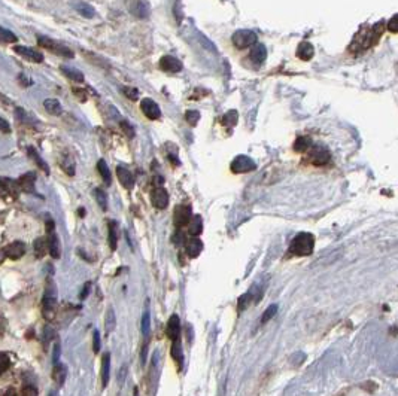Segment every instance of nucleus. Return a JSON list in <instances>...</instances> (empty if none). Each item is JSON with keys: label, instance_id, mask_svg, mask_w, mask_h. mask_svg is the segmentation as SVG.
Wrapping results in <instances>:
<instances>
[{"label": "nucleus", "instance_id": "f257e3e1", "mask_svg": "<svg viewBox=\"0 0 398 396\" xmlns=\"http://www.w3.org/2000/svg\"><path fill=\"white\" fill-rule=\"evenodd\" d=\"M386 29V23L385 21H379L373 26H364L359 29V32L355 35L354 40L351 42L349 45V51L352 54H359L362 51H367L370 49L371 46H374L380 36L383 35Z\"/></svg>", "mask_w": 398, "mask_h": 396}, {"label": "nucleus", "instance_id": "f03ea898", "mask_svg": "<svg viewBox=\"0 0 398 396\" xmlns=\"http://www.w3.org/2000/svg\"><path fill=\"white\" fill-rule=\"evenodd\" d=\"M315 248V237L310 232H300L294 237L289 246V253L294 256H309Z\"/></svg>", "mask_w": 398, "mask_h": 396}, {"label": "nucleus", "instance_id": "7ed1b4c3", "mask_svg": "<svg viewBox=\"0 0 398 396\" xmlns=\"http://www.w3.org/2000/svg\"><path fill=\"white\" fill-rule=\"evenodd\" d=\"M57 302H58L57 286H55L54 280L49 277V279H46L45 293H43V299H42V311H43V318L45 319L51 321L54 318Z\"/></svg>", "mask_w": 398, "mask_h": 396}, {"label": "nucleus", "instance_id": "20e7f679", "mask_svg": "<svg viewBox=\"0 0 398 396\" xmlns=\"http://www.w3.org/2000/svg\"><path fill=\"white\" fill-rule=\"evenodd\" d=\"M38 43L40 48H45L51 52H54L55 55H60V57H66V58H72L73 57V51L70 48H67L66 45L57 42V40H52V39H48L45 36H39L38 37Z\"/></svg>", "mask_w": 398, "mask_h": 396}, {"label": "nucleus", "instance_id": "39448f33", "mask_svg": "<svg viewBox=\"0 0 398 396\" xmlns=\"http://www.w3.org/2000/svg\"><path fill=\"white\" fill-rule=\"evenodd\" d=\"M46 234H48V253L54 258L58 259L61 256V251H60V242L58 237L55 234V225L54 220L51 217L46 219Z\"/></svg>", "mask_w": 398, "mask_h": 396}, {"label": "nucleus", "instance_id": "423d86ee", "mask_svg": "<svg viewBox=\"0 0 398 396\" xmlns=\"http://www.w3.org/2000/svg\"><path fill=\"white\" fill-rule=\"evenodd\" d=\"M233 43L239 49H245L249 46H255L257 43V35L251 30H237L233 35Z\"/></svg>", "mask_w": 398, "mask_h": 396}, {"label": "nucleus", "instance_id": "0eeeda50", "mask_svg": "<svg viewBox=\"0 0 398 396\" xmlns=\"http://www.w3.org/2000/svg\"><path fill=\"white\" fill-rule=\"evenodd\" d=\"M231 172L233 173H237V175H240V173H249V172H254L257 169V164L254 160H251L249 156L246 155H239L236 156L233 163H231Z\"/></svg>", "mask_w": 398, "mask_h": 396}, {"label": "nucleus", "instance_id": "6e6552de", "mask_svg": "<svg viewBox=\"0 0 398 396\" xmlns=\"http://www.w3.org/2000/svg\"><path fill=\"white\" fill-rule=\"evenodd\" d=\"M309 160H310V163H312L313 166L321 167V166H325V164L330 163V160H331V153H330V150H328L327 147H324V146H316V147H313V149L310 150V153H309Z\"/></svg>", "mask_w": 398, "mask_h": 396}, {"label": "nucleus", "instance_id": "1a4fd4ad", "mask_svg": "<svg viewBox=\"0 0 398 396\" xmlns=\"http://www.w3.org/2000/svg\"><path fill=\"white\" fill-rule=\"evenodd\" d=\"M140 109L143 112V115L151 119V121H155V119H160L161 118V110H160V106H158L154 100L151 99H143L140 102Z\"/></svg>", "mask_w": 398, "mask_h": 396}, {"label": "nucleus", "instance_id": "9d476101", "mask_svg": "<svg viewBox=\"0 0 398 396\" xmlns=\"http://www.w3.org/2000/svg\"><path fill=\"white\" fill-rule=\"evenodd\" d=\"M193 217V212H191V207L190 206H178L175 209V225L178 229L184 228V226H188L190 220Z\"/></svg>", "mask_w": 398, "mask_h": 396}, {"label": "nucleus", "instance_id": "9b49d317", "mask_svg": "<svg viewBox=\"0 0 398 396\" xmlns=\"http://www.w3.org/2000/svg\"><path fill=\"white\" fill-rule=\"evenodd\" d=\"M14 51H15L18 55L24 57L26 60H29V61H32V63H42V61H43V54H42L40 51L35 49V48L23 46V45H15V46H14Z\"/></svg>", "mask_w": 398, "mask_h": 396}, {"label": "nucleus", "instance_id": "f8f14e48", "mask_svg": "<svg viewBox=\"0 0 398 396\" xmlns=\"http://www.w3.org/2000/svg\"><path fill=\"white\" fill-rule=\"evenodd\" d=\"M151 201L154 207L163 210L169 206V192L164 188H154L151 192Z\"/></svg>", "mask_w": 398, "mask_h": 396}, {"label": "nucleus", "instance_id": "ddd939ff", "mask_svg": "<svg viewBox=\"0 0 398 396\" xmlns=\"http://www.w3.org/2000/svg\"><path fill=\"white\" fill-rule=\"evenodd\" d=\"M167 337L169 340L173 343V341H178L181 340V319L178 314H172L169 318V322H167Z\"/></svg>", "mask_w": 398, "mask_h": 396}, {"label": "nucleus", "instance_id": "4468645a", "mask_svg": "<svg viewBox=\"0 0 398 396\" xmlns=\"http://www.w3.org/2000/svg\"><path fill=\"white\" fill-rule=\"evenodd\" d=\"M160 69L164 70V72H169V73H178V72L182 70V63L176 57L164 55L160 60Z\"/></svg>", "mask_w": 398, "mask_h": 396}, {"label": "nucleus", "instance_id": "2eb2a0df", "mask_svg": "<svg viewBox=\"0 0 398 396\" xmlns=\"http://www.w3.org/2000/svg\"><path fill=\"white\" fill-rule=\"evenodd\" d=\"M117 176H118L119 183H121L125 189L131 191V189L134 188V176H133V173H131L130 170H127V169L122 167V166H118V167H117Z\"/></svg>", "mask_w": 398, "mask_h": 396}, {"label": "nucleus", "instance_id": "dca6fc26", "mask_svg": "<svg viewBox=\"0 0 398 396\" xmlns=\"http://www.w3.org/2000/svg\"><path fill=\"white\" fill-rule=\"evenodd\" d=\"M3 251H5V255L8 258L17 261V259H20V258H23L26 255V245L21 243V242H14L9 246H6Z\"/></svg>", "mask_w": 398, "mask_h": 396}, {"label": "nucleus", "instance_id": "f3484780", "mask_svg": "<svg viewBox=\"0 0 398 396\" xmlns=\"http://www.w3.org/2000/svg\"><path fill=\"white\" fill-rule=\"evenodd\" d=\"M203 251V243L200 239H197V237H193V239L187 240L185 243V252L190 258H197Z\"/></svg>", "mask_w": 398, "mask_h": 396}, {"label": "nucleus", "instance_id": "a211bd4d", "mask_svg": "<svg viewBox=\"0 0 398 396\" xmlns=\"http://www.w3.org/2000/svg\"><path fill=\"white\" fill-rule=\"evenodd\" d=\"M130 12L136 15L137 18H148L151 14V6L148 2H131Z\"/></svg>", "mask_w": 398, "mask_h": 396}, {"label": "nucleus", "instance_id": "6ab92c4d", "mask_svg": "<svg viewBox=\"0 0 398 396\" xmlns=\"http://www.w3.org/2000/svg\"><path fill=\"white\" fill-rule=\"evenodd\" d=\"M100 375H102V387L105 389L109 384V375H111V353L109 352L102 356Z\"/></svg>", "mask_w": 398, "mask_h": 396}, {"label": "nucleus", "instance_id": "aec40b11", "mask_svg": "<svg viewBox=\"0 0 398 396\" xmlns=\"http://www.w3.org/2000/svg\"><path fill=\"white\" fill-rule=\"evenodd\" d=\"M249 58L252 60V63H254L255 66H261V64L266 61V58H267V49H266V46L261 45V43L255 45V46L252 48L251 54H249Z\"/></svg>", "mask_w": 398, "mask_h": 396}, {"label": "nucleus", "instance_id": "412c9836", "mask_svg": "<svg viewBox=\"0 0 398 396\" xmlns=\"http://www.w3.org/2000/svg\"><path fill=\"white\" fill-rule=\"evenodd\" d=\"M35 180H36V175L35 173H26L18 179V183L21 186V189L27 194H36L35 192Z\"/></svg>", "mask_w": 398, "mask_h": 396}, {"label": "nucleus", "instance_id": "4be33fe9", "mask_svg": "<svg viewBox=\"0 0 398 396\" xmlns=\"http://www.w3.org/2000/svg\"><path fill=\"white\" fill-rule=\"evenodd\" d=\"M295 54H297V57H298L300 60H303V61H309V60H312V57H313V54H315V48H313V45L309 43V42H301V43L298 45Z\"/></svg>", "mask_w": 398, "mask_h": 396}, {"label": "nucleus", "instance_id": "5701e85b", "mask_svg": "<svg viewBox=\"0 0 398 396\" xmlns=\"http://www.w3.org/2000/svg\"><path fill=\"white\" fill-rule=\"evenodd\" d=\"M170 355H172L173 360L176 362V365H178V369H179V371H182V366H184V353H182V346H181V340H178V341H173V343H172Z\"/></svg>", "mask_w": 398, "mask_h": 396}, {"label": "nucleus", "instance_id": "b1692460", "mask_svg": "<svg viewBox=\"0 0 398 396\" xmlns=\"http://www.w3.org/2000/svg\"><path fill=\"white\" fill-rule=\"evenodd\" d=\"M60 70L63 72V74L64 76H67L69 79H72L73 82H78V84H81V82H84V74H82V72H79L78 69H75V67H69V66H60Z\"/></svg>", "mask_w": 398, "mask_h": 396}, {"label": "nucleus", "instance_id": "393cba45", "mask_svg": "<svg viewBox=\"0 0 398 396\" xmlns=\"http://www.w3.org/2000/svg\"><path fill=\"white\" fill-rule=\"evenodd\" d=\"M27 152H29V155H30L32 160L36 163V166H38L45 175H49V167H48V164L42 160V156L39 155V152H38L33 146H29V147H27Z\"/></svg>", "mask_w": 398, "mask_h": 396}, {"label": "nucleus", "instance_id": "a878e982", "mask_svg": "<svg viewBox=\"0 0 398 396\" xmlns=\"http://www.w3.org/2000/svg\"><path fill=\"white\" fill-rule=\"evenodd\" d=\"M66 377H67V368H66L63 363H57V365H54V368H52V380H54L58 386H63V384H64Z\"/></svg>", "mask_w": 398, "mask_h": 396}, {"label": "nucleus", "instance_id": "bb28decb", "mask_svg": "<svg viewBox=\"0 0 398 396\" xmlns=\"http://www.w3.org/2000/svg\"><path fill=\"white\" fill-rule=\"evenodd\" d=\"M43 108H45V110H46L49 115H54V116H58V115H61V112H63V106H61V103H60L58 100H55V99H46V100L43 102Z\"/></svg>", "mask_w": 398, "mask_h": 396}, {"label": "nucleus", "instance_id": "cd10ccee", "mask_svg": "<svg viewBox=\"0 0 398 396\" xmlns=\"http://www.w3.org/2000/svg\"><path fill=\"white\" fill-rule=\"evenodd\" d=\"M188 231H190V234L193 237H197V235L201 234V231H203V219H201L200 215H194L191 217V220L188 223Z\"/></svg>", "mask_w": 398, "mask_h": 396}, {"label": "nucleus", "instance_id": "c85d7f7f", "mask_svg": "<svg viewBox=\"0 0 398 396\" xmlns=\"http://www.w3.org/2000/svg\"><path fill=\"white\" fill-rule=\"evenodd\" d=\"M33 248H35L36 258H43L48 253V240L45 239V237H39V239L35 240Z\"/></svg>", "mask_w": 398, "mask_h": 396}, {"label": "nucleus", "instance_id": "c756f323", "mask_svg": "<svg viewBox=\"0 0 398 396\" xmlns=\"http://www.w3.org/2000/svg\"><path fill=\"white\" fill-rule=\"evenodd\" d=\"M310 146H312V139L309 137V136H301V137H298L295 142H294V150L295 152H298V153H304V152H307L309 149H310Z\"/></svg>", "mask_w": 398, "mask_h": 396}, {"label": "nucleus", "instance_id": "7c9ffc66", "mask_svg": "<svg viewBox=\"0 0 398 396\" xmlns=\"http://www.w3.org/2000/svg\"><path fill=\"white\" fill-rule=\"evenodd\" d=\"M108 242L111 246V251H117V245H118V234H117V222L111 220L109 226H108Z\"/></svg>", "mask_w": 398, "mask_h": 396}, {"label": "nucleus", "instance_id": "2f4dec72", "mask_svg": "<svg viewBox=\"0 0 398 396\" xmlns=\"http://www.w3.org/2000/svg\"><path fill=\"white\" fill-rule=\"evenodd\" d=\"M115 328H117V316H115L114 308L109 307V310L106 311V318H105V329H106V334L114 332Z\"/></svg>", "mask_w": 398, "mask_h": 396}, {"label": "nucleus", "instance_id": "473e14b6", "mask_svg": "<svg viewBox=\"0 0 398 396\" xmlns=\"http://www.w3.org/2000/svg\"><path fill=\"white\" fill-rule=\"evenodd\" d=\"M142 335L145 338V343H149V337H151V314H149V310H145V313L142 316Z\"/></svg>", "mask_w": 398, "mask_h": 396}, {"label": "nucleus", "instance_id": "72a5a7b5", "mask_svg": "<svg viewBox=\"0 0 398 396\" xmlns=\"http://www.w3.org/2000/svg\"><path fill=\"white\" fill-rule=\"evenodd\" d=\"M73 6L76 8V11L81 14L82 17H85V18H93L94 15H96V9L91 6V5H88V3H85V2H78V3H73Z\"/></svg>", "mask_w": 398, "mask_h": 396}, {"label": "nucleus", "instance_id": "f704fd0d", "mask_svg": "<svg viewBox=\"0 0 398 396\" xmlns=\"http://www.w3.org/2000/svg\"><path fill=\"white\" fill-rule=\"evenodd\" d=\"M97 170H99V173H100L103 182H105L106 185H111V183H112V176H111V172H109L108 164L105 163V160H99V163H97Z\"/></svg>", "mask_w": 398, "mask_h": 396}, {"label": "nucleus", "instance_id": "c9c22d12", "mask_svg": "<svg viewBox=\"0 0 398 396\" xmlns=\"http://www.w3.org/2000/svg\"><path fill=\"white\" fill-rule=\"evenodd\" d=\"M251 302H257V299L252 295V292H248V293H245V295H242L240 298H239V301H237V310L239 311L246 310Z\"/></svg>", "mask_w": 398, "mask_h": 396}, {"label": "nucleus", "instance_id": "e433bc0d", "mask_svg": "<svg viewBox=\"0 0 398 396\" xmlns=\"http://www.w3.org/2000/svg\"><path fill=\"white\" fill-rule=\"evenodd\" d=\"M237 119H239V115H237V110H228L224 116H222V124L225 127H234L237 124Z\"/></svg>", "mask_w": 398, "mask_h": 396}, {"label": "nucleus", "instance_id": "4c0bfd02", "mask_svg": "<svg viewBox=\"0 0 398 396\" xmlns=\"http://www.w3.org/2000/svg\"><path fill=\"white\" fill-rule=\"evenodd\" d=\"M17 40H18V37H17L12 32L6 30V29H3V27H0V42H5V43H15Z\"/></svg>", "mask_w": 398, "mask_h": 396}, {"label": "nucleus", "instance_id": "58836bf2", "mask_svg": "<svg viewBox=\"0 0 398 396\" xmlns=\"http://www.w3.org/2000/svg\"><path fill=\"white\" fill-rule=\"evenodd\" d=\"M94 197H96V201L99 203L100 209L102 210H106L108 209V197H106L105 191L100 189V188H96L94 189Z\"/></svg>", "mask_w": 398, "mask_h": 396}, {"label": "nucleus", "instance_id": "ea45409f", "mask_svg": "<svg viewBox=\"0 0 398 396\" xmlns=\"http://www.w3.org/2000/svg\"><path fill=\"white\" fill-rule=\"evenodd\" d=\"M276 313H278V305L276 304H272L264 313H263V316H261V324L264 325V324H267V322H270L275 316H276Z\"/></svg>", "mask_w": 398, "mask_h": 396}, {"label": "nucleus", "instance_id": "a19ab883", "mask_svg": "<svg viewBox=\"0 0 398 396\" xmlns=\"http://www.w3.org/2000/svg\"><path fill=\"white\" fill-rule=\"evenodd\" d=\"M12 365V360L8 353H0V375L5 374Z\"/></svg>", "mask_w": 398, "mask_h": 396}, {"label": "nucleus", "instance_id": "79ce46f5", "mask_svg": "<svg viewBox=\"0 0 398 396\" xmlns=\"http://www.w3.org/2000/svg\"><path fill=\"white\" fill-rule=\"evenodd\" d=\"M185 119L187 122L191 125V127H196L199 124V119H200V113L197 110H187L185 113Z\"/></svg>", "mask_w": 398, "mask_h": 396}, {"label": "nucleus", "instance_id": "37998d69", "mask_svg": "<svg viewBox=\"0 0 398 396\" xmlns=\"http://www.w3.org/2000/svg\"><path fill=\"white\" fill-rule=\"evenodd\" d=\"M61 166H63V170H64L69 176H73V175H75V164H73V161H72V158H70V156H66V158H64L63 163H61Z\"/></svg>", "mask_w": 398, "mask_h": 396}, {"label": "nucleus", "instance_id": "c03bdc74", "mask_svg": "<svg viewBox=\"0 0 398 396\" xmlns=\"http://www.w3.org/2000/svg\"><path fill=\"white\" fill-rule=\"evenodd\" d=\"M122 93H124V96L127 97V99H130V100H137L139 99V91L136 90V88H131V87H122Z\"/></svg>", "mask_w": 398, "mask_h": 396}, {"label": "nucleus", "instance_id": "a18cd8bd", "mask_svg": "<svg viewBox=\"0 0 398 396\" xmlns=\"http://www.w3.org/2000/svg\"><path fill=\"white\" fill-rule=\"evenodd\" d=\"M119 125H121L122 131L127 134V137H130V139H133V137H134V128L130 125V122H128V121L121 119V121H119Z\"/></svg>", "mask_w": 398, "mask_h": 396}, {"label": "nucleus", "instance_id": "49530a36", "mask_svg": "<svg viewBox=\"0 0 398 396\" xmlns=\"http://www.w3.org/2000/svg\"><path fill=\"white\" fill-rule=\"evenodd\" d=\"M386 29H388L391 33H398V14L394 15V17L386 23Z\"/></svg>", "mask_w": 398, "mask_h": 396}, {"label": "nucleus", "instance_id": "de8ad7c7", "mask_svg": "<svg viewBox=\"0 0 398 396\" xmlns=\"http://www.w3.org/2000/svg\"><path fill=\"white\" fill-rule=\"evenodd\" d=\"M172 242H173L175 245H184V243H187V240H185V235H184V232H182L181 229H178V231H176V234H173V237H172Z\"/></svg>", "mask_w": 398, "mask_h": 396}, {"label": "nucleus", "instance_id": "09e8293b", "mask_svg": "<svg viewBox=\"0 0 398 396\" xmlns=\"http://www.w3.org/2000/svg\"><path fill=\"white\" fill-rule=\"evenodd\" d=\"M100 347H102L100 334H99V331H94V334H93V350H94V353H99Z\"/></svg>", "mask_w": 398, "mask_h": 396}, {"label": "nucleus", "instance_id": "8fccbe9b", "mask_svg": "<svg viewBox=\"0 0 398 396\" xmlns=\"http://www.w3.org/2000/svg\"><path fill=\"white\" fill-rule=\"evenodd\" d=\"M23 396H38V389L35 386L29 384L23 389Z\"/></svg>", "mask_w": 398, "mask_h": 396}, {"label": "nucleus", "instance_id": "3c124183", "mask_svg": "<svg viewBox=\"0 0 398 396\" xmlns=\"http://www.w3.org/2000/svg\"><path fill=\"white\" fill-rule=\"evenodd\" d=\"M361 387L365 390V392H368V393H373L376 389H377V384L374 383V381H365L364 384H361Z\"/></svg>", "mask_w": 398, "mask_h": 396}, {"label": "nucleus", "instance_id": "603ef678", "mask_svg": "<svg viewBox=\"0 0 398 396\" xmlns=\"http://www.w3.org/2000/svg\"><path fill=\"white\" fill-rule=\"evenodd\" d=\"M60 353H61V349H60V344L57 343V344L54 346V352H52V362H54V365L58 363V360H60Z\"/></svg>", "mask_w": 398, "mask_h": 396}, {"label": "nucleus", "instance_id": "864d4df0", "mask_svg": "<svg viewBox=\"0 0 398 396\" xmlns=\"http://www.w3.org/2000/svg\"><path fill=\"white\" fill-rule=\"evenodd\" d=\"M90 290H91V282H87V283L84 285V289H82L81 295H79V298H81V299H85V298L88 296Z\"/></svg>", "mask_w": 398, "mask_h": 396}, {"label": "nucleus", "instance_id": "5fc2aeb1", "mask_svg": "<svg viewBox=\"0 0 398 396\" xmlns=\"http://www.w3.org/2000/svg\"><path fill=\"white\" fill-rule=\"evenodd\" d=\"M0 131H3V133H9V131H11L9 124H8L3 118H0Z\"/></svg>", "mask_w": 398, "mask_h": 396}, {"label": "nucleus", "instance_id": "6e6d98bb", "mask_svg": "<svg viewBox=\"0 0 398 396\" xmlns=\"http://www.w3.org/2000/svg\"><path fill=\"white\" fill-rule=\"evenodd\" d=\"M5 328H6V321H5V318L3 316H0V337L3 335V332H5Z\"/></svg>", "mask_w": 398, "mask_h": 396}, {"label": "nucleus", "instance_id": "4d7b16f0", "mask_svg": "<svg viewBox=\"0 0 398 396\" xmlns=\"http://www.w3.org/2000/svg\"><path fill=\"white\" fill-rule=\"evenodd\" d=\"M125 375H127V366H122V369H121V375H118V381L122 383L124 378H125Z\"/></svg>", "mask_w": 398, "mask_h": 396}, {"label": "nucleus", "instance_id": "13d9d810", "mask_svg": "<svg viewBox=\"0 0 398 396\" xmlns=\"http://www.w3.org/2000/svg\"><path fill=\"white\" fill-rule=\"evenodd\" d=\"M3 396H18V393H17V390H15V389H12V387H11V389H8V390L3 393Z\"/></svg>", "mask_w": 398, "mask_h": 396}, {"label": "nucleus", "instance_id": "bf43d9fd", "mask_svg": "<svg viewBox=\"0 0 398 396\" xmlns=\"http://www.w3.org/2000/svg\"><path fill=\"white\" fill-rule=\"evenodd\" d=\"M0 103H3V105H11V100H9L5 94L0 93Z\"/></svg>", "mask_w": 398, "mask_h": 396}, {"label": "nucleus", "instance_id": "052dcab7", "mask_svg": "<svg viewBox=\"0 0 398 396\" xmlns=\"http://www.w3.org/2000/svg\"><path fill=\"white\" fill-rule=\"evenodd\" d=\"M6 194H8V188L5 186L3 182H0V195L3 197V195H6Z\"/></svg>", "mask_w": 398, "mask_h": 396}, {"label": "nucleus", "instance_id": "680f3d73", "mask_svg": "<svg viewBox=\"0 0 398 396\" xmlns=\"http://www.w3.org/2000/svg\"><path fill=\"white\" fill-rule=\"evenodd\" d=\"M48 396H58V393H57V390H51V392L48 393Z\"/></svg>", "mask_w": 398, "mask_h": 396}, {"label": "nucleus", "instance_id": "e2e57ef3", "mask_svg": "<svg viewBox=\"0 0 398 396\" xmlns=\"http://www.w3.org/2000/svg\"><path fill=\"white\" fill-rule=\"evenodd\" d=\"M133 396H139V389L137 387L133 389Z\"/></svg>", "mask_w": 398, "mask_h": 396}, {"label": "nucleus", "instance_id": "0e129e2a", "mask_svg": "<svg viewBox=\"0 0 398 396\" xmlns=\"http://www.w3.org/2000/svg\"><path fill=\"white\" fill-rule=\"evenodd\" d=\"M79 216H85V210H82V209H79Z\"/></svg>", "mask_w": 398, "mask_h": 396}]
</instances>
